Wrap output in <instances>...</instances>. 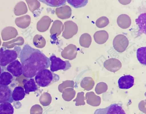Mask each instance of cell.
Wrapping results in <instances>:
<instances>
[{
	"mask_svg": "<svg viewBox=\"0 0 146 114\" xmlns=\"http://www.w3.org/2000/svg\"><path fill=\"white\" fill-rule=\"evenodd\" d=\"M64 28V25L61 21L57 20H55L50 30L51 35L54 38L56 37L60 34Z\"/></svg>",
	"mask_w": 146,
	"mask_h": 114,
	"instance_id": "obj_13",
	"label": "cell"
},
{
	"mask_svg": "<svg viewBox=\"0 0 146 114\" xmlns=\"http://www.w3.org/2000/svg\"><path fill=\"white\" fill-rule=\"evenodd\" d=\"M47 5L52 7H58L64 5L66 3V0H39Z\"/></svg>",
	"mask_w": 146,
	"mask_h": 114,
	"instance_id": "obj_25",
	"label": "cell"
},
{
	"mask_svg": "<svg viewBox=\"0 0 146 114\" xmlns=\"http://www.w3.org/2000/svg\"><path fill=\"white\" fill-rule=\"evenodd\" d=\"M49 59L51 62L50 70L52 72L59 70L65 71L71 67L68 61H63L60 58L57 57L54 55L51 56Z\"/></svg>",
	"mask_w": 146,
	"mask_h": 114,
	"instance_id": "obj_4",
	"label": "cell"
},
{
	"mask_svg": "<svg viewBox=\"0 0 146 114\" xmlns=\"http://www.w3.org/2000/svg\"><path fill=\"white\" fill-rule=\"evenodd\" d=\"M134 81V77L130 75L122 76L119 78L118 81L119 87L121 89H129L133 86Z\"/></svg>",
	"mask_w": 146,
	"mask_h": 114,
	"instance_id": "obj_8",
	"label": "cell"
},
{
	"mask_svg": "<svg viewBox=\"0 0 146 114\" xmlns=\"http://www.w3.org/2000/svg\"><path fill=\"white\" fill-rule=\"evenodd\" d=\"M55 13L59 18L62 19H67L70 17L72 10L69 6L66 5L56 8Z\"/></svg>",
	"mask_w": 146,
	"mask_h": 114,
	"instance_id": "obj_11",
	"label": "cell"
},
{
	"mask_svg": "<svg viewBox=\"0 0 146 114\" xmlns=\"http://www.w3.org/2000/svg\"><path fill=\"white\" fill-rule=\"evenodd\" d=\"M92 42V38L88 34L84 33L80 36L79 39V43L81 46L86 48H88Z\"/></svg>",
	"mask_w": 146,
	"mask_h": 114,
	"instance_id": "obj_22",
	"label": "cell"
},
{
	"mask_svg": "<svg viewBox=\"0 0 146 114\" xmlns=\"http://www.w3.org/2000/svg\"><path fill=\"white\" fill-rule=\"evenodd\" d=\"M33 42L36 47L40 48L44 47L46 44L45 38L42 35L38 34L34 36Z\"/></svg>",
	"mask_w": 146,
	"mask_h": 114,
	"instance_id": "obj_23",
	"label": "cell"
},
{
	"mask_svg": "<svg viewBox=\"0 0 146 114\" xmlns=\"http://www.w3.org/2000/svg\"><path fill=\"white\" fill-rule=\"evenodd\" d=\"M66 1L75 8H78L84 6L88 2L86 0H67Z\"/></svg>",
	"mask_w": 146,
	"mask_h": 114,
	"instance_id": "obj_27",
	"label": "cell"
},
{
	"mask_svg": "<svg viewBox=\"0 0 146 114\" xmlns=\"http://www.w3.org/2000/svg\"><path fill=\"white\" fill-rule=\"evenodd\" d=\"M59 76L48 69H44L39 72L35 76V80L39 86L47 87L58 81Z\"/></svg>",
	"mask_w": 146,
	"mask_h": 114,
	"instance_id": "obj_2",
	"label": "cell"
},
{
	"mask_svg": "<svg viewBox=\"0 0 146 114\" xmlns=\"http://www.w3.org/2000/svg\"><path fill=\"white\" fill-rule=\"evenodd\" d=\"M137 57L139 62L141 64H146V47L139 48L137 52Z\"/></svg>",
	"mask_w": 146,
	"mask_h": 114,
	"instance_id": "obj_24",
	"label": "cell"
},
{
	"mask_svg": "<svg viewBox=\"0 0 146 114\" xmlns=\"http://www.w3.org/2000/svg\"><path fill=\"white\" fill-rule=\"evenodd\" d=\"M51 22V19L48 16H43L37 23V30L41 32L46 31L48 29Z\"/></svg>",
	"mask_w": 146,
	"mask_h": 114,
	"instance_id": "obj_12",
	"label": "cell"
},
{
	"mask_svg": "<svg viewBox=\"0 0 146 114\" xmlns=\"http://www.w3.org/2000/svg\"><path fill=\"white\" fill-rule=\"evenodd\" d=\"M13 79L11 74L7 72H3L0 76V85L8 86L11 82Z\"/></svg>",
	"mask_w": 146,
	"mask_h": 114,
	"instance_id": "obj_20",
	"label": "cell"
},
{
	"mask_svg": "<svg viewBox=\"0 0 146 114\" xmlns=\"http://www.w3.org/2000/svg\"><path fill=\"white\" fill-rule=\"evenodd\" d=\"M12 92L8 86L0 85V103L6 102L12 103Z\"/></svg>",
	"mask_w": 146,
	"mask_h": 114,
	"instance_id": "obj_10",
	"label": "cell"
},
{
	"mask_svg": "<svg viewBox=\"0 0 146 114\" xmlns=\"http://www.w3.org/2000/svg\"><path fill=\"white\" fill-rule=\"evenodd\" d=\"M131 0H119V1L121 4L126 5L130 3Z\"/></svg>",
	"mask_w": 146,
	"mask_h": 114,
	"instance_id": "obj_29",
	"label": "cell"
},
{
	"mask_svg": "<svg viewBox=\"0 0 146 114\" xmlns=\"http://www.w3.org/2000/svg\"><path fill=\"white\" fill-rule=\"evenodd\" d=\"M29 10L33 12L38 9L40 7V4L37 0L26 1Z\"/></svg>",
	"mask_w": 146,
	"mask_h": 114,
	"instance_id": "obj_28",
	"label": "cell"
},
{
	"mask_svg": "<svg viewBox=\"0 0 146 114\" xmlns=\"http://www.w3.org/2000/svg\"><path fill=\"white\" fill-rule=\"evenodd\" d=\"M129 43L127 38L122 34H118L116 36L113 41L114 48L119 52H124L127 47Z\"/></svg>",
	"mask_w": 146,
	"mask_h": 114,
	"instance_id": "obj_6",
	"label": "cell"
},
{
	"mask_svg": "<svg viewBox=\"0 0 146 114\" xmlns=\"http://www.w3.org/2000/svg\"><path fill=\"white\" fill-rule=\"evenodd\" d=\"M23 87L25 89V92L27 94L31 92H34L37 87L33 78H30L29 80L24 79L22 81Z\"/></svg>",
	"mask_w": 146,
	"mask_h": 114,
	"instance_id": "obj_17",
	"label": "cell"
},
{
	"mask_svg": "<svg viewBox=\"0 0 146 114\" xmlns=\"http://www.w3.org/2000/svg\"><path fill=\"white\" fill-rule=\"evenodd\" d=\"M64 28L62 36L65 39L70 38L77 33L78 27L74 22L71 21H66L64 23Z\"/></svg>",
	"mask_w": 146,
	"mask_h": 114,
	"instance_id": "obj_7",
	"label": "cell"
},
{
	"mask_svg": "<svg viewBox=\"0 0 146 114\" xmlns=\"http://www.w3.org/2000/svg\"><path fill=\"white\" fill-rule=\"evenodd\" d=\"M14 109L10 102H6L0 103V114H13Z\"/></svg>",
	"mask_w": 146,
	"mask_h": 114,
	"instance_id": "obj_21",
	"label": "cell"
},
{
	"mask_svg": "<svg viewBox=\"0 0 146 114\" xmlns=\"http://www.w3.org/2000/svg\"><path fill=\"white\" fill-rule=\"evenodd\" d=\"M19 58L22 74L29 79L34 77L41 70L48 68L50 64L49 58L39 50L28 44L21 50Z\"/></svg>",
	"mask_w": 146,
	"mask_h": 114,
	"instance_id": "obj_1",
	"label": "cell"
},
{
	"mask_svg": "<svg viewBox=\"0 0 146 114\" xmlns=\"http://www.w3.org/2000/svg\"><path fill=\"white\" fill-rule=\"evenodd\" d=\"M104 66L110 71H117L121 66V62L116 58H111L106 60L104 62Z\"/></svg>",
	"mask_w": 146,
	"mask_h": 114,
	"instance_id": "obj_15",
	"label": "cell"
},
{
	"mask_svg": "<svg viewBox=\"0 0 146 114\" xmlns=\"http://www.w3.org/2000/svg\"><path fill=\"white\" fill-rule=\"evenodd\" d=\"M117 23L118 25L123 29L128 28L131 24L130 18L127 15L122 14L119 15L117 19Z\"/></svg>",
	"mask_w": 146,
	"mask_h": 114,
	"instance_id": "obj_16",
	"label": "cell"
},
{
	"mask_svg": "<svg viewBox=\"0 0 146 114\" xmlns=\"http://www.w3.org/2000/svg\"><path fill=\"white\" fill-rule=\"evenodd\" d=\"M109 23L108 18L106 17H101L97 19L96 22V26L99 28H104Z\"/></svg>",
	"mask_w": 146,
	"mask_h": 114,
	"instance_id": "obj_26",
	"label": "cell"
},
{
	"mask_svg": "<svg viewBox=\"0 0 146 114\" xmlns=\"http://www.w3.org/2000/svg\"><path fill=\"white\" fill-rule=\"evenodd\" d=\"M94 114H126L119 103L111 104L105 108L96 109Z\"/></svg>",
	"mask_w": 146,
	"mask_h": 114,
	"instance_id": "obj_5",
	"label": "cell"
},
{
	"mask_svg": "<svg viewBox=\"0 0 146 114\" xmlns=\"http://www.w3.org/2000/svg\"><path fill=\"white\" fill-rule=\"evenodd\" d=\"M2 68H1V66H0V76L2 73Z\"/></svg>",
	"mask_w": 146,
	"mask_h": 114,
	"instance_id": "obj_30",
	"label": "cell"
},
{
	"mask_svg": "<svg viewBox=\"0 0 146 114\" xmlns=\"http://www.w3.org/2000/svg\"><path fill=\"white\" fill-rule=\"evenodd\" d=\"M77 53V48L74 45L70 44L64 48L61 52L62 56L64 58H74Z\"/></svg>",
	"mask_w": 146,
	"mask_h": 114,
	"instance_id": "obj_14",
	"label": "cell"
},
{
	"mask_svg": "<svg viewBox=\"0 0 146 114\" xmlns=\"http://www.w3.org/2000/svg\"><path fill=\"white\" fill-rule=\"evenodd\" d=\"M6 69L8 71L16 77H19L22 74L21 64L17 60H15L9 64Z\"/></svg>",
	"mask_w": 146,
	"mask_h": 114,
	"instance_id": "obj_9",
	"label": "cell"
},
{
	"mask_svg": "<svg viewBox=\"0 0 146 114\" xmlns=\"http://www.w3.org/2000/svg\"><path fill=\"white\" fill-rule=\"evenodd\" d=\"M25 92L23 88L20 86L15 87L12 93V97L15 101L23 99L25 97Z\"/></svg>",
	"mask_w": 146,
	"mask_h": 114,
	"instance_id": "obj_19",
	"label": "cell"
},
{
	"mask_svg": "<svg viewBox=\"0 0 146 114\" xmlns=\"http://www.w3.org/2000/svg\"><path fill=\"white\" fill-rule=\"evenodd\" d=\"M95 42L98 44L105 43L108 39L109 35L107 32L104 30L96 31L94 35Z\"/></svg>",
	"mask_w": 146,
	"mask_h": 114,
	"instance_id": "obj_18",
	"label": "cell"
},
{
	"mask_svg": "<svg viewBox=\"0 0 146 114\" xmlns=\"http://www.w3.org/2000/svg\"><path fill=\"white\" fill-rule=\"evenodd\" d=\"M18 56L16 51L1 47L0 49V66L5 67L15 60Z\"/></svg>",
	"mask_w": 146,
	"mask_h": 114,
	"instance_id": "obj_3",
	"label": "cell"
}]
</instances>
